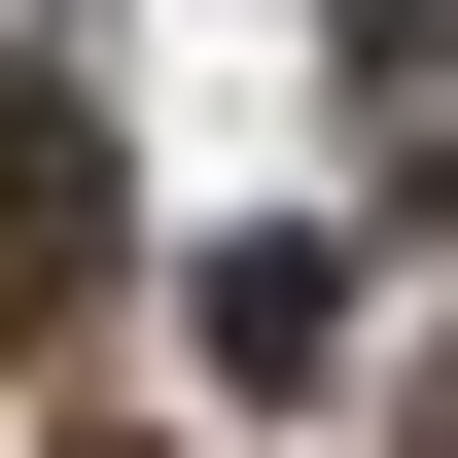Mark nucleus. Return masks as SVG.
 <instances>
[{
  "label": "nucleus",
  "mask_w": 458,
  "mask_h": 458,
  "mask_svg": "<svg viewBox=\"0 0 458 458\" xmlns=\"http://www.w3.org/2000/svg\"><path fill=\"white\" fill-rule=\"evenodd\" d=\"M106 212H141V176H106V71H0V318L106 283Z\"/></svg>",
  "instance_id": "nucleus-1"
},
{
  "label": "nucleus",
  "mask_w": 458,
  "mask_h": 458,
  "mask_svg": "<svg viewBox=\"0 0 458 458\" xmlns=\"http://www.w3.org/2000/svg\"><path fill=\"white\" fill-rule=\"evenodd\" d=\"M176 352H212V388H352V247H212Z\"/></svg>",
  "instance_id": "nucleus-2"
},
{
  "label": "nucleus",
  "mask_w": 458,
  "mask_h": 458,
  "mask_svg": "<svg viewBox=\"0 0 458 458\" xmlns=\"http://www.w3.org/2000/svg\"><path fill=\"white\" fill-rule=\"evenodd\" d=\"M352 71H458V0H352Z\"/></svg>",
  "instance_id": "nucleus-3"
},
{
  "label": "nucleus",
  "mask_w": 458,
  "mask_h": 458,
  "mask_svg": "<svg viewBox=\"0 0 458 458\" xmlns=\"http://www.w3.org/2000/svg\"><path fill=\"white\" fill-rule=\"evenodd\" d=\"M423 458H458V352H423Z\"/></svg>",
  "instance_id": "nucleus-4"
},
{
  "label": "nucleus",
  "mask_w": 458,
  "mask_h": 458,
  "mask_svg": "<svg viewBox=\"0 0 458 458\" xmlns=\"http://www.w3.org/2000/svg\"><path fill=\"white\" fill-rule=\"evenodd\" d=\"M71 458H106V423H71Z\"/></svg>",
  "instance_id": "nucleus-5"
}]
</instances>
